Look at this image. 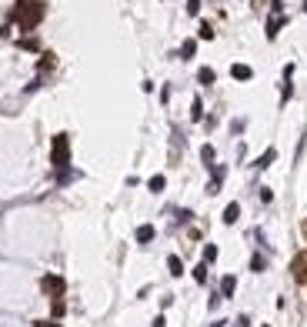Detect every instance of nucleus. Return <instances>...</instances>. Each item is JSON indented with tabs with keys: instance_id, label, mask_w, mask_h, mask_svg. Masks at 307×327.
<instances>
[{
	"instance_id": "obj_1",
	"label": "nucleus",
	"mask_w": 307,
	"mask_h": 327,
	"mask_svg": "<svg viewBox=\"0 0 307 327\" xmlns=\"http://www.w3.org/2000/svg\"><path fill=\"white\" fill-rule=\"evenodd\" d=\"M44 14H47V4H41V0H17L10 20H14L24 33H30V30H37V24L44 20Z\"/></svg>"
},
{
	"instance_id": "obj_2",
	"label": "nucleus",
	"mask_w": 307,
	"mask_h": 327,
	"mask_svg": "<svg viewBox=\"0 0 307 327\" xmlns=\"http://www.w3.org/2000/svg\"><path fill=\"white\" fill-rule=\"evenodd\" d=\"M50 164H54V170L70 167V137L67 134L54 137V144H50Z\"/></svg>"
},
{
	"instance_id": "obj_3",
	"label": "nucleus",
	"mask_w": 307,
	"mask_h": 327,
	"mask_svg": "<svg viewBox=\"0 0 307 327\" xmlns=\"http://www.w3.org/2000/svg\"><path fill=\"white\" fill-rule=\"evenodd\" d=\"M224 180H227V167H224V164H214V167H210V180H207V194H210V197L220 194Z\"/></svg>"
},
{
	"instance_id": "obj_4",
	"label": "nucleus",
	"mask_w": 307,
	"mask_h": 327,
	"mask_svg": "<svg viewBox=\"0 0 307 327\" xmlns=\"http://www.w3.org/2000/svg\"><path fill=\"white\" fill-rule=\"evenodd\" d=\"M41 287L47 290L50 297H64V290H67V284H64V277L60 274H47V277L41 280Z\"/></svg>"
},
{
	"instance_id": "obj_5",
	"label": "nucleus",
	"mask_w": 307,
	"mask_h": 327,
	"mask_svg": "<svg viewBox=\"0 0 307 327\" xmlns=\"http://www.w3.org/2000/svg\"><path fill=\"white\" fill-rule=\"evenodd\" d=\"M154 237H157V227H154V224H140L137 234H134V240H137L140 247H147V244H150Z\"/></svg>"
},
{
	"instance_id": "obj_6",
	"label": "nucleus",
	"mask_w": 307,
	"mask_h": 327,
	"mask_svg": "<svg viewBox=\"0 0 307 327\" xmlns=\"http://www.w3.org/2000/svg\"><path fill=\"white\" fill-rule=\"evenodd\" d=\"M220 221H224L227 227L241 221V200H231V204H227V207H224V217H220Z\"/></svg>"
},
{
	"instance_id": "obj_7",
	"label": "nucleus",
	"mask_w": 307,
	"mask_h": 327,
	"mask_svg": "<svg viewBox=\"0 0 307 327\" xmlns=\"http://www.w3.org/2000/svg\"><path fill=\"white\" fill-rule=\"evenodd\" d=\"M220 297H224V301H227V297H234V290H237V277H234V274H224V277H220Z\"/></svg>"
},
{
	"instance_id": "obj_8",
	"label": "nucleus",
	"mask_w": 307,
	"mask_h": 327,
	"mask_svg": "<svg viewBox=\"0 0 307 327\" xmlns=\"http://www.w3.org/2000/svg\"><path fill=\"white\" fill-rule=\"evenodd\" d=\"M274 157H277V151H274V147H267V151L260 154L257 160H254V170H267L271 164H274Z\"/></svg>"
},
{
	"instance_id": "obj_9",
	"label": "nucleus",
	"mask_w": 307,
	"mask_h": 327,
	"mask_svg": "<svg viewBox=\"0 0 307 327\" xmlns=\"http://www.w3.org/2000/svg\"><path fill=\"white\" fill-rule=\"evenodd\" d=\"M64 314H67V301H64V297H50V317L60 320Z\"/></svg>"
},
{
	"instance_id": "obj_10",
	"label": "nucleus",
	"mask_w": 307,
	"mask_h": 327,
	"mask_svg": "<svg viewBox=\"0 0 307 327\" xmlns=\"http://www.w3.org/2000/svg\"><path fill=\"white\" fill-rule=\"evenodd\" d=\"M281 27H284V17L281 14H271V20H267V40H274L277 33H281Z\"/></svg>"
},
{
	"instance_id": "obj_11",
	"label": "nucleus",
	"mask_w": 307,
	"mask_h": 327,
	"mask_svg": "<svg viewBox=\"0 0 307 327\" xmlns=\"http://www.w3.org/2000/svg\"><path fill=\"white\" fill-rule=\"evenodd\" d=\"M201 160H204V167H214V164H217V151H214V144H204L201 147Z\"/></svg>"
},
{
	"instance_id": "obj_12",
	"label": "nucleus",
	"mask_w": 307,
	"mask_h": 327,
	"mask_svg": "<svg viewBox=\"0 0 307 327\" xmlns=\"http://www.w3.org/2000/svg\"><path fill=\"white\" fill-rule=\"evenodd\" d=\"M251 271H254V274H264V271H267V254H264V250L251 254Z\"/></svg>"
},
{
	"instance_id": "obj_13",
	"label": "nucleus",
	"mask_w": 307,
	"mask_h": 327,
	"mask_svg": "<svg viewBox=\"0 0 307 327\" xmlns=\"http://www.w3.org/2000/svg\"><path fill=\"white\" fill-rule=\"evenodd\" d=\"M164 187H167V177L164 174H154L150 180H147V191L150 194H164Z\"/></svg>"
},
{
	"instance_id": "obj_14",
	"label": "nucleus",
	"mask_w": 307,
	"mask_h": 327,
	"mask_svg": "<svg viewBox=\"0 0 307 327\" xmlns=\"http://www.w3.org/2000/svg\"><path fill=\"white\" fill-rule=\"evenodd\" d=\"M231 77H234V80H251L254 70L247 64H234V67H231Z\"/></svg>"
},
{
	"instance_id": "obj_15",
	"label": "nucleus",
	"mask_w": 307,
	"mask_h": 327,
	"mask_svg": "<svg viewBox=\"0 0 307 327\" xmlns=\"http://www.w3.org/2000/svg\"><path fill=\"white\" fill-rule=\"evenodd\" d=\"M167 271H170V277H180V274H184V261H180L177 254H170L167 257Z\"/></svg>"
},
{
	"instance_id": "obj_16",
	"label": "nucleus",
	"mask_w": 307,
	"mask_h": 327,
	"mask_svg": "<svg viewBox=\"0 0 307 327\" xmlns=\"http://www.w3.org/2000/svg\"><path fill=\"white\" fill-rule=\"evenodd\" d=\"M207 271H210V264H204V261H201V264H197V267H194L190 274H194V280H197V284H207V280H210V274H207Z\"/></svg>"
},
{
	"instance_id": "obj_17",
	"label": "nucleus",
	"mask_w": 307,
	"mask_h": 327,
	"mask_svg": "<svg viewBox=\"0 0 307 327\" xmlns=\"http://www.w3.org/2000/svg\"><path fill=\"white\" fill-rule=\"evenodd\" d=\"M294 277H297L300 284H307V257H297V261H294Z\"/></svg>"
},
{
	"instance_id": "obj_18",
	"label": "nucleus",
	"mask_w": 307,
	"mask_h": 327,
	"mask_svg": "<svg viewBox=\"0 0 307 327\" xmlns=\"http://www.w3.org/2000/svg\"><path fill=\"white\" fill-rule=\"evenodd\" d=\"M197 80H201L204 87H210V84L217 80V74H214V67H201V70H197Z\"/></svg>"
},
{
	"instance_id": "obj_19",
	"label": "nucleus",
	"mask_w": 307,
	"mask_h": 327,
	"mask_svg": "<svg viewBox=\"0 0 307 327\" xmlns=\"http://www.w3.org/2000/svg\"><path fill=\"white\" fill-rule=\"evenodd\" d=\"M217 254H220L217 244H204V264H214V261H217Z\"/></svg>"
},
{
	"instance_id": "obj_20",
	"label": "nucleus",
	"mask_w": 307,
	"mask_h": 327,
	"mask_svg": "<svg viewBox=\"0 0 307 327\" xmlns=\"http://www.w3.org/2000/svg\"><path fill=\"white\" fill-rule=\"evenodd\" d=\"M194 54H197V40H184V47H180V57H184V60H190Z\"/></svg>"
},
{
	"instance_id": "obj_21",
	"label": "nucleus",
	"mask_w": 307,
	"mask_h": 327,
	"mask_svg": "<svg viewBox=\"0 0 307 327\" xmlns=\"http://www.w3.org/2000/svg\"><path fill=\"white\" fill-rule=\"evenodd\" d=\"M190 120H204V104H201V97H194V104H190Z\"/></svg>"
},
{
	"instance_id": "obj_22",
	"label": "nucleus",
	"mask_w": 307,
	"mask_h": 327,
	"mask_svg": "<svg viewBox=\"0 0 307 327\" xmlns=\"http://www.w3.org/2000/svg\"><path fill=\"white\" fill-rule=\"evenodd\" d=\"M210 37H214V24L204 20V24H201V40H210Z\"/></svg>"
},
{
	"instance_id": "obj_23",
	"label": "nucleus",
	"mask_w": 307,
	"mask_h": 327,
	"mask_svg": "<svg viewBox=\"0 0 307 327\" xmlns=\"http://www.w3.org/2000/svg\"><path fill=\"white\" fill-rule=\"evenodd\" d=\"M20 47H24V50H41V44H37L33 37H24V40H20Z\"/></svg>"
},
{
	"instance_id": "obj_24",
	"label": "nucleus",
	"mask_w": 307,
	"mask_h": 327,
	"mask_svg": "<svg viewBox=\"0 0 307 327\" xmlns=\"http://www.w3.org/2000/svg\"><path fill=\"white\" fill-rule=\"evenodd\" d=\"M187 14H190V17L201 14V0H187Z\"/></svg>"
},
{
	"instance_id": "obj_25",
	"label": "nucleus",
	"mask_w": 307,
	"mask_h": 327,
	"mask_svg": "<svg viewBox=\"0 0 307 327\" xmlns=\"http://www.w3.org/2000/svg\"><path fill=\"white\" fill-rule=\"evenodd\" d=\"M260 200H264V204H271V200H274V191H271V187H260Z\"/></svg>"
},
{
	"instance_id": "obj_26",
	"label": "nucleus",
	"mask_w": 307,
	"mask_h": 327,
	"mask_svg": "<svg viewBox=\"0 0 307 327\" xmlns=\"http://www.w3.org/2000/svg\"><path fill=\"white\" fill-rule=\"evenodd\" d=\"M234 327H251V317H247V314H241V317L234 320Z\"/></svg>"
},
{
	"instance_id": "obj_27",
	"label": "nucleus",
	"mask_w": 307,
	"mask_h": 327,
	"mask_svg": "<svg viewBox=\"0 0 307 327\" xmlns=\"http://www.w3.org/2000/svg\"><path fill=\"white\" fill-rule=\"evenodd\" d=\"M33 327H64V324H57V320L50 317V320H37V324H33Z\"/></svg>"
},
{
	"instance_id": "obj_28",
	"label": "nucleus",
	"mask_w": 307,
	"mask_h": 327,
	"mask_svg": "<svg viewBox=\"0 0 307 327\" xmlns=\"http://www.w3.org/2000/svg\"><path fill=\"white\" fill-rule=\"evenodd\" d=\"M244 124H247L244 117H241V120H234V124H231V130H234V134H241V130H244Z\"/></svg>"
},
{
	"instance_id": "obj_29",
	"label": "nucleus",
	"mask_w": 307,
	"mask_h": 327,
	"mask_svg": "<svg viewBox=\"0 0 307 327\" xmlns=\"http://www.w3.org/2000/svg\"><path fill=\"white\" fill-rule=\"evenodd\" d=\"M154 327H167V320H164V314H157V317H154Z\"/></svg>"
},
{
	"instance_id": "obj_30",
	"label": "nucleus",
	"mask_w": 307,
	"mask_h": 327,
	"mask_svg": "<svg viewBox=\"0 0 307 327\" xmlns=\"http://www.w3.org/2000/svg\"><path fill=\"white\" fill-rule=\"evenodd\" d=\"M210 327H224V320H214V324H210Z\"/></svg>"
},
{
	"instance_id": "obj_31",
	"label": "nucleus",
	"mask_w": 307,
	"mask_h": 327,
	"mask_svg": "<svg viewBox=\"0 0 307 327\" xmlns=\"http://www.w3.org/2000/svg\"><path fill=\"white\" fill-rule=\"evenodd\" d=\"M304 237H307V221H304Z\"/></svg>"
},
{
	"instance_id": "obj_32",
	"label": "nucleus",
	"mask_w": 307,
	"mask_h": 327,
	"mask_svg": "<svg viewBox=\"0 0 307 327\" xmlns=\"http://www.w3.org/2000/svg\"><path fill=\"white\" fill-rule=\"evenodd\" d=\"M304 10H307V0H304Z\"/></svg>"
},
{
	"instance_id": "obj_33",
	"label": "nucleus",
	"mask_w": 307,
	"mask_h": 327,
	"mask_svg": "<svg viewBox=\"0 0 307 327\" xmlns=\"http://www.w3.org/2000/svg\"><path fill=\"white\" fill-rule=\"evenodd\" d=\"M264 327H271V324H264Z\"/></svg>"
}]
</instances>
